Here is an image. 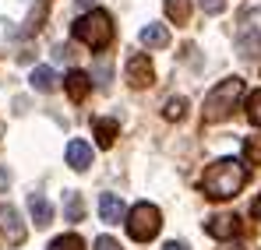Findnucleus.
<instances>
[{
	"label": "nucleus",
	"instance_id": "obj_22",
	"mask_svg": "<svg viewBox=\"0 0 261 250\" xmlns=\"http://www.w3.org/2000/svg\"><path fill=\"white\" fill-rule=\"evenodd\" d=\"M95 250H124V247H120L113 236H99V240H95Z\"/></svg>",
	"mask_w": 261,
	"mask_h": 250
},
{
	"label": "nucleus",
	"instance_id": "obj_13",
	"mask_svg": "<svg viewBox=\"0 0 261 250\" xmlns=\"http://www.w3.org/2000/svg\"><path fill=\"white\" fill-rule=\"evenodd\" d=\"M141 46H148V49L170 46V29H166V25H145V29H141Z\"/></svg>",
	"mask_w": 261,
	"mask_h": 250
},
{
	"label": "nucleus",
	"instance_id": "obj_15",
	"mask_svg": "<svg viewBox=\"0 0 261 250\" xmlns=\"http://www.w3.org/2000/svg\"><path fill=\"white\" fill-rule=\"evenodd\" d=\"M64 215H67V222H82V215H85L82 194H74V190H67V194H64Z\"/></svg>",
	"mask_w": 261,
	"mask_h": 250
},
{
	"label": "nucleus",
	"instance_id": "obj_24",
	"mask_svg": "<svg viewBox=\"0 0 261 250\" xmlns=\"http://www.w3.org/2000/svg\"><path fill=\"white\" fill-rule=\"evenodd\" d=\"M163 250H191V247H187V243H180V240H170Z\"/></svg>",
	"mask_w": 261,
	"mask_h": 250
},
{
	"label": "nucleus",
	"instance_id": "obj_8",
	"mask_svg": "<svg viewBox=\"0 0 261 250\" xmlns=\"http://www.w3.org/2000/svg\"><path fill=\"white\" fill-rule=\"evenodd\" d=\"M127 81L134 85V88H145V85L152 81V64H148L145 53H134L127 60Z\"/></svg>",
	"mask_w": 261,
	"mask_h": 250
},
{
	"label": "nucleus",
	"instance_id": "obj_12",
	"mask_svg": "<svg viewBox=\"0 0 261 250\" xmlns=\"http://www.w3.org/2000/svg\"><path fill=\"white\" fill-rule=\"evenodd\" d=\"M29 211H32V222H36L39 229L53 222V205L46 201L43 194H32V198H29Z\"/></svg>",
	"mask_w": 261,
	"mask_h": 250
},
{
	"label": "nucleus",
	"instance_id": "obj_16",
	"mask_svg": "<svg viewBox=\"0 0 261 250\" xmlns=\"http://www.w3.org/2000/svg\"><path fill=\"white\" fill-rule=\"evenodd\" d=\"M29 81H32V88H36V92H53V88H57V74H53L49 67H36Z\"/></svg>",
	"mask_w": 261,
	"mask_h": 250
},
{
	"label": "nucleus",
	"instance_id": "obj_5",
	"mask_svg": "<svg viewBox=\"0 0 261 250\" xmlns=\"http://www.w3.org/2000/svg\"><path fill=\"white\" fill-rule=\"evenodd\" d=\"M237 46H240V57H254L261 49V11H247L244 14L240 32H237Z\"/></svg>",
	"mask_w": 261,
	"mask_h": 250
},
{
	"label": "nucleus",
	"instance_id": "obj_10",
	"mask_svg": "<svg viewBox=\"0 0 261 250\" xmlns=\"http://www.w3.org/2000/svg\"><path fill=\"white\" fill-rule=\"evenodd\" d=\"M99 215H102V222L117 226V222L124 218V201H120L117 194H102V198H99Z\"/></svg>",
	"mask_w": 261,
	"mask_h": 250
},
{
	"label": "nucleus",
	"instance_id": "obj_19",
	"mask_svg": "<svg viewBox=\"0 0 261 250\" xmlns=\"http://www.w3.org/2000/svg\"><path fill=\"white\" fill-rule=\"evenodd\" d=\"M49 250H85V243H82L78 236H71V233H67V236H57V240L49 243Z\"/></svg>",
	"mask_w": 261,
	"mask_h": 250
},
{
	"label": "nucleus",
	"instance_id": "obj_6",
	"mask_svg": "<svg viewBox=\"0 0 261 250\" xmlns=\"http://www.w3.org/2000/svg\"><path fill=\"white\" fill-rule=\"evenodd\" d=\"M0 233L7 236V243H21L25 240V226H21L18 211L11 205H0Z\"/></svg>",
	"mask_w": 261,
	"mask_h": 250
},
{
	"label": "nucleus",
	"instance_id": "obj_1",
	"mask_svg": "<svg viewBox=\"0 0 261 250\" xmlns=\"http://www.w3.org/2000/svg\"><path fill=\"white\" fill-rule=\"evenodd\" d=\"M247 183V166L240 159H219L205 169L201 176V190L205 198L212 201H226V198H237V190Z\"/></svg>",
	"mask_w": 261,
	"mask_h": 250
},
{
	"label": "nucleus",
	"instance_id": "obj_4",
	"mask_svg": "<svg viewBox=\"0 0 261 250\" xmlns=\"http://www.w3.org/2000/svg\"><path fill=\"white\" fill-rule=\"evenodd\" d=\"M159 229H163V215L155 205H148V201H141V205H134L127 215V233L138 240V243H148L152 236H159Z\"/></svg>",
	"mask_w": 261,
	"mask_h": 250
},
{
	"label": "nucleus",
	"instance_id": "obj_11",
	"mask_svg": "<svg viewBox=\"0 0 261 250\" xmlns=\"http://www.w3.org/2000/svg\"><path fill=\"white\" fill-rule=\"evenodd\" d=\"M64 88H67V95H71L74 102H82V99L88 95V88H92V78H88L85 71H71L67 81H64Z\"/></svg>",
	"mask_w": 261,
	"mask_h": 250
},
{
	"label": "nucleus",
	"instance_id": "obj_2",
	"mask_svg": "<svg viewBox=\"0 0 261 250\" xmlns=\"http://www.w3.org/2000/svg\"><path fill=\"white\" fill-rule=\"evenodd\" d=\"M71 32H74L78 42H85L88 49H106L113 42V18L106 11H88L71 25Z\"/></svg>",
	"mask_w": 261,
	"mask_h": 250
},
{
	"label": "nucleus",
	"instance_id": "obj_23",
	"mask_svg": "<svg viewBox=\"0 0 261 250\" xmlns=\"http://www.w3.org/2000/svg\"><path fill=\"white\" fill-rule=\"evenodd\" d=\"M201 7H205L208 14H222V11H226V0H201Z\"/></svg>",
	"mask_w": 261,
	"mask_h": 250
},
{
	"label": "nucleus",
	"instance_id": "obj_26",
	"mask_svg": "<svg viewBox=\"0 0 261 250\" xmlns=\"http://www.w3.org/2000/svg\"><path fill=\"white\" fill-rule=\"evenodd\" d=\"M74 4H78V7H85V11H92V4H95V0H74Z\"/></svg>",
	"mask_w": 261,
	"mask_h": 250
},
{
	"label": "nucleus",
	"instance_id": "obj_18",
	"mask_svg": "<svg viewBox=\"0 0 261 250\" xmlns=\"http://www.w3.org/2000/svg\"><path fill=\"white\" fill-rule=\"evenodd\" d=\"M247 120H251L254 127H261V88L247 95Z\"/></svg>",
	"mask_w": 261,
	"mask_h": 250
},
{
	"label": "nucleus",
	"instance_id": "obj_17",
	"mask_svg": "<svg viewBox=\"0 0 261 250\" xmlns=\"http://www.w3.org/2000/svg\"><path fill=\"white\" fill-rule=\"evenodd\" d=\"M166 14H170V21L184 25V21L191 18V4H187V0H166Z\"/></svg>",
	"mask_w": 261,
	"mask_h": 250
},
{
	"label": "nucleus",
	"instance_id": "obj_21",
	"mask_svg": "<svg viewBox=\"0 0 261 250\" xmlns=\"http://www.w3.org/2000/svg\"><path fill=\"white\" fill-rule=\"evenodd\" d=\"M244 155H247V162H258V159H261V141H258V137H251V141H247Z\"/></svg>",
	"mask_w": 261,
	"mask_h": 250
},
{
	"label": "nucleus",
	"instance_id": "obj_3",
	"mask_svg": "<svg viewBox=\"0 0 261 250\" xmlns=\"http://www.w3.org/2000/svg\"><path fill=\"white\" fill-rule=\"evenodd\" d=\"M240 95H244V81H240V78H226V81H219L216 88L205 95V120H208V124L226 120V117L233 113V106H237Z\"/></svg>",
	"mask_w": 261,
	"mask_h": 250
},
{
	"label": "nucleus",
	"instance_id": "obj_25",
	"mask_svg": "<svg viewBox=\"0 0 261 250\" xmlns=\"http://www.w3.org/2000/svg\"><path fill=\"white\" fill-rule=\"evenodd\" d=\"M7 180H11V176H7V169L0 166V190H7Z\"/></svg>",
	"mask_w": 261,
	"mask_h": 250
},
{
	"label": "nucleus",
	"instance_id": "obj_7",
	"mask_svg": "<svg viewBox=\"0 0 261 250\" xmlns=\"http://www.w3.org/2000/svg\"><path fill=\"white\" fill-rule=\"evenodd\" d=\"M205 229H208V236H216V240H233V236L240 233V218H237V215H212V218L205 222Z\"/></svg>",
	"mask_w": 261,
	"mask_h": 250
},
{
	"label": "nucleus",
	"instance_id": "obj_14",
	"mask_svg": "<svg viewBox=\"0 0 261 250\" xmlns=\"http://www.w3.org/2000/svg\"><path fill=\"white\" fill-rule=\"evenodd\" d=\"M117 134H120V124H117V120H110V117L95 120V137H99L102 148H110V145L117 141Z\"/></svg>",
	"mask_w": 261,
	"mask_h": 250
},
{
	"label": "nucleus",
	"instance_id": "obj_20",
	"mask_svg": "<svg viewBox=\"0 0 261 250\" xmlns=\"http://www.w3.org/2000/svg\"><path fill=\"white\" fill-rule=\"evenodd\" d=\"M184 109H187V99H170L166 102V120H180Z\"/></svg>",
	"mask_w": 261,
	"mask_h": 250
},
{
	"label": "nucleus",
	"instance_id": "obj_27",
	"mask_svg": "<svg viewBox=\"0 0 261 250\" xmlns=\"http://www.w3.org/2000/svg\"><path fill=\"white\" fill-rule=\"evenodd\" d=\"M254 215H258V218H261V194H258V198H254Z\"/></svg>",
	"mask_w": 261,
	"mask_h": 250
},
{
	"label": "nucleus",
	"instance_id": "obj_9",
	"mask_svg": "<svg viewBox=\"0 0 261 250\" xmlns=\"http://www.w3.org/2000/svg\"><path fill=\"white\" fill-rule=\"evenodd\" d=\"M67 166L78 169V173H85V169L92 166V145H88V141L74 137V141L67 145Z\"/></svg>",
	"mask_w": 261,
	"mask_h": 250
}]
</instances>
